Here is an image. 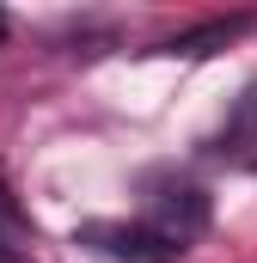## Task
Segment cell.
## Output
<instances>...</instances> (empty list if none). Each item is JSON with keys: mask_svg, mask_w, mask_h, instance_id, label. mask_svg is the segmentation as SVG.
Wrapping results in <instances>:
<instances>
[{"mask_svg": "<svg viewBox=\"0 0 257 263\" xmlns=\"http://www.w3.org/2000/svg\"><path fill=\"white\" fill-rule=\"evenodd\" d=\"M251 25H257L251 12H239V18H208V25H196V31H178V37H166V43H159V55H184V62H202V55L227 49L233 37H245Z\"/></svg>", "mask_w": 257, "mask_h": 263, "instance_id": "cell-3", "label": "cell"}, {"mask_svg": "<svg viewBox=\"0 0 257 263\" xmlns=\"http://www.w3.org/2000/svg\"><path fill=\"white\" fill-rule=\"evenodd\" d=\"M0 37H6V12H0Z\"/></svg>", "mask_w": 257, "mask_h": 263, "instance_id": "cell-5", "label": "cell"}, {"mask_svg": "<svg viewBox=\"0 0 257 263\" xmlns=\"http://www.w3.org/2000/svg\"><path fill=\"white\" fill-rule=\"evenodd\" d=\"M0 263H25V227L6 196H0Z\"/></svg>", "mask_w": 257, "mask_h": 263, "instance_id": "cell-4", "label": "cell"}, {"mask_svg": "<svg viewBox=\"0 0 257 263\" xmlns=\"http://www.w3.org/2000/svg\"><path fill=\"white\" fill-rule=\"evenodd\" d=\"M172 257H184L196 239L208 233V196L196 190V184H166V190H153L147 196V220H141Z\"/></svg>", "mask_w": 257, "mask_h": 263, "instance_id": "cell-1", "label": "cell"}, {"mask_svg": "<svg viewBox=\"0 0 257 263\" xmlns=\"http://www.w3.org/2000/svg\"><path fill=\"white\" fill-rule=\"evenodd\" d=\"M80 245H92L98 257H117V263H172V251H166L147 227H123V220H92V227H80Z\"/></svg>", "mask_w": 257, "mask_h": 263, "instance_id": "cell-2", "label": "cell"}]
</instances>
